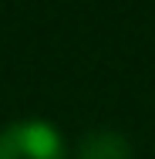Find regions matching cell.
Returning <instances> with one entry per match:
<instances>
[{
  "mask_svg": "<svg viewBox=\"0 0 155 159\" xmlns=\"http://www.w3.org/2000/svg\"><path fill=\"white\" fill-rule=\"evenodd\" d=\"M0 159H64V139L54 125L24 119L0 132Z\"/></svg>",
  "mask_w": 155,
  "mask_h": 159,
  "instance_id": "cell-1",
  "label": "cell"
},
{
  "mask_svg": "<svg viewBox=\"0 0 155 159\" xmlns=\"http://www.w3.org/2000/svg\"><path fill=\"white\" fill-rule=\"evenodd\" d=\"M78 159H131V142L125 139L122 132L94 129L88 135H81Z\"/></svg>",
  "mask_w": 155,
  "mask_h": 159,
  "instance_id": "cell-2",
  "label": "cell"
}]
</instances>
